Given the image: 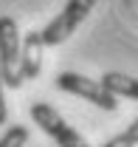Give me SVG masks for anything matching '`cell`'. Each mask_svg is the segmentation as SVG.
I'll return each instance as SVG.
<instances>
[{
    "label": "cell",
    "mask_w": 138,
    "mask_h": 147,
    "mask_svg": "<svg viewBox=\"0 0 138 147\" xmlns=\"http://www.w3.org/2000/svg\"><path fill=\"white\" fill-rule=\"evenodd\" d=\"M0 79L6 88H20V31L14 17H0Z\"/></svg>",
    "instance_id": "obj_1"
},
{
    "label": "cell",
    "mask_w": 138,
    "mask_h": 147,
    "mask_svg": "<svg viewBox=\"0 0 138 147\" xmlns=\"http://www.w3.org/2000/svg\"><path fill=\"white\" fill-rule=\"evenodd\" d=\"M93 6H96V0H68L65 9L40 31L42 45H59V42H65V40L79 28V23L90 14Z\"/></svg>",
    "instance_id": "obj_2"
},
{
    "label": "cell",
    "mask_w": 138,
    "mask_h": 147,
    "mask_svg": "<svg viewBox=\"0 0 138 147\" xmlns=\"http://www.w3.org/2000/svg\"><path fill=\"white\" fill-rule=\"evenodd\" d=\"M31 119H34V125H40V130L48 133L59 147H90L85 142V136H82L79 130L70 127L48 102H34V105H31Z\"/></svg>",
    "instance_id": "obj_3"
},
{
    "label": "cell",
    "mask_w": 138,
    "mask_h": 147,
    "mask_svg": "<svg viewBox=\"0 0 138 147\" xmlns=\"http://www.w3.org/2000/svg\"><path fill=\"white\" fill-rule=\"evenodd\" d=\"M56 88L73 93V96H82V99L93 102L96 108H102V110H116V108H119L116 96L104 91L99 79H87V76H82V74H76V71L56 74Z\"/></svg>",
    "instance_id": "obj_4"
},
{
    "label": "cell",
    "mask_w": 138,
    "mask_h": 147,
    "mask_svg": "<svg viewBox=\"0 0 138 147\" xmlns=\"http://www.w3.org/2000/svg\"><path fill=\"white\" fill-rule=\"evenodd\" d=\"M42 37L40 31H28L20 40V76L23 79H37L42 71Z\"/></svg>",
    "instance_id": "obj_5"
},
{
    "label": "cell",
    "mask_w": 138,
    "mask_h": 147,
    "mask_svg": "<svg viewBox=\"0 0 138 147\" xmlns=\"http://www.w3.org/2000/svg\"><path fill=\"white\" fill-rule=\"evenodd\" d=\"M99 82H102L104 91L113 93L116 99H119V96L138 99V79H135V76H127V74H119V71H107Z\"/></svg>",
    "instance_id": "obj_6"
},
{
    "label": "cell",
    "mask_w": 138,
    "mask_h": 147,
    "mask_svg": "<svg viewBox=\"0 0 138 147\" xmlns=\"http://www.w3.org/2000/svg\"><path fill=\"white\" fill-rule=\"evenodd\" d=\"M102 147H138V116L121 133H116L113 139H107Z\"/></svg>",
    "instance_id": "obj_7"
},
{
    "label": "cell",
    "mask_w": 138,
    "mask_h": 147,
    "mask_svg": "<svg viewBox=\"0 0 138 147\" xmlns=\"http://www.w3.org/2000/svg\"><path fill=\"white\" fill-rule=\"evenodd\" d=\"M28 142V127L25 125H11L0 136V147H25Z\"/></svg>",
    "instance_id": "obj_8"
},
{
    "label": "cell",
    "mask_w": 138,
    "mask_h": 147,
    "mask_svg": "<svg viewBox=\"0 0 138 147\" xmlns=\"http://www.w3.org/2000/svg\"><path fill=\"white\" fill-rule=\"evenodd\" d=\"M3 79H0V125H6V119H9V108H6V96H3Z\"/></svg>",
    "instance_id": "obj_9"
}]
</instances>
